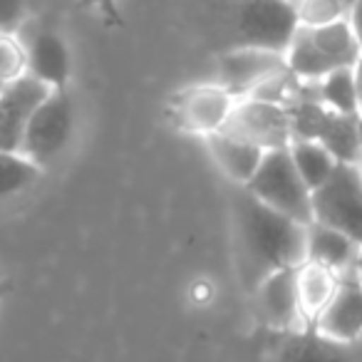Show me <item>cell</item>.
Returning <instances> with one entry per match:
<instances>
[{"label": "cell", "instance_id": "cell-1", "mask_svg": "<svg viewBox=\"0 0 362 362\" xmlns=\"http://www.w3.org/2000/svg\"><path fill=\"white\" fill-rule=\"evenodd\" d=\"M231 187L233 251L241 283L251 293L266 276L305 261L308 226L263 204L246 187Z\"/></svg>", "mask_w": 362, "mask_h": 362}, {"label": "cell", "instance_id": "cell-2", "mask_svg": "<svg viewBox=\"0 0 362 362\" xmlns=\"http://www.w3.org/2000/svg\"><path fill=\"white\" fill-rule=\"evenodd\" d=\"M226 28L228 47H263L286 55L300 21L296 0H228Z\"/></svg>", "mask_w": 362, "mask_h": 362}, {"label": "cell", "instance_id": "cell-3", "mask_svg": "<svg viewBox=\"0 0 362 362\" xmlns=\"http://www.w3.org/2000/svg\"><path fill=\"white\" fill-rule=\"evenodd\" d=\"M77 127V107L70 90H50L25 122L21 151L47 169L70 146Z\"/></svg>", "mask_w": 362, "mask_h": 362}, {"label": "cell", "instance_id": "cell-4", "mask_svg": "<svg viewBox=\"0 0 362 362\" xmlns=\"http://www.w3.org/2000/svg\"><path fill=\"white\" fill-rule=\"evenodd\" d=\"M246 189L276 211L296 218L300 223H313V192L298 174L291 149L266 151L261 166L246 184Z\"/></svg>", "mask_w": 362, "mask_h": 362}, {"label": "cell", "instance_id": "cell-5", "mask_svg": "<svg viewBox=\"0 0 362 362\" xmlns=\"http://www.w3.org/2000/svg\"><path fill=\"white\" fill-rule=\"evenodd\" d=\"M313 221L337 228L362 246V176L357 164H337L330 179L313 192Z\"/></svg>", "mask_w": 362, "mask_h": 362}, {"label": "cell", "instance_id": "cell-6", "mask_svg": "<svg viewBox=\"0 0 362 362\" xmlns=\"http://www.w3.org/2000/svg\"><path fill=\"white\" fill-rule=\"evenodd\" d=\"M236 102L238 100L223 85L206 82V85H192L176 92L169 112L174 115V124L181 132L209 136L226 127Z\"/></svg>", "mask_w": 362, "mask_h": 362}, {"label": "cell", "instance_id": "cell-7", "mask_svg": "<svg viewBox=\"0 0 362 362\" xmlns=\"http://www.w3.org/2000/svg\"><path fill=\"white\" fill-rule=\"evenodd\" d=\"M223 129L253 141L266 151L286 149L293 141V122L288 107L256 100V97L238 100Z\"/></svg>", "mask_w": 362, "mask_h": 362}, {"label": "cell", "instance_id": "cell-8", "mask_svg": "<svg viewBox=\"0 0 362 362\" xmlns=\"http://www.w3.org/2000/svg\"><path fill=\"white\" fill-rule=\"evenodd\" d=\"M283 70H288L286 55L263 47H228L216 57V82L226 87L236 100L251 97L256 87Z\"/></svg>", "mask_w": 362, "mask_h": 362}, {"label": "cell", "instance_id": "cell-9", "mask_svg": "<svg viewBox=\"0 0 362 362\" xmlns=\"http://www.w3.org/2000/svg\"><path fill=\"white\" fill-rule=\"evenodd\" d=\"M296 268H283V271L271 273L251 291L253 305H256L263 325H268L271 330L286 332V335L308 330L305 320H303L300 300H298Z\"/></svg>", "mask_w": 362, "mask_h": 362}, {"label": "cell", "instance_id": "cell-10", "mask_svg": "<svg viewBox=\"0 0 362 362\" xmlns=\"http://www.w3.org/2000/svg\"><path fill=\"white\" fill-rule=\"evenodd\" d=\"M47 92H50V87H45L30 75L0 87V149L21 151L28 117L45 100Z\"/></svg>", "mask_w": 362, "mask_h": 362}, {"label": "cell", "instance_id": "cell-11", "mask_svg": "<svg viewBox=\"0 0 362 362\" xmlns=\"http://www.w3.org/2000/svg\"><path fill=\"white\" fill-rule=\"evenodd\" d=\"M313 330L340 345H350L362 337V286L355 273L342 276L335 298L317 317Z\"/></svg>", "mask_w": 362, "mask_h": 362}, {"label": "cell", "instance_id": "cell-12", "mask_svg": "<svg viewBox=\"0 0 362 362\" xmlns=\"http://www.w3.org/2000/svg\"><path fill=\"white\" fill-rule=\"evenodd\" d=\"M28 75L50 90H70L72 55L65 37L55 30H42L28 45Z\"/></svg>", "mask_w": 362, "mask_h": 362}, {"label": "cell", "instance_id": "cell-13", "mask_svg": "<svg viewBox=\"0 0 362 362\" xmlns=\"http://www.w3.org/2000/svg\"><path fill=\"white\" fill-rule=\"evenodd\" d=\"M204 141H206L214 164L236 187H246L258 171V166H261L263 156H266V149H261L258 144L231 134L226 129L204 136Z\"/></svg>", "mask_w": 362, "mask_h": 362}, {"label": "cell", "instance_id": "cell-14", "mask_svg": "<svg viewBox=\"0 0 362 362\" xmlns=\"http://www.w3.org/2000/svg\"><path fill=\"white\" fill-rule=\"evenodd\" d=\"M360 243L332 226L320 221L308 223L305 236V261L320 263V266L335 271L337 276H347L355 271L357 256H360Z\"/></svg>", "mask_w": 362, "mask_h": 362}, {"label": "cell", "instance_id": "cell-15", "mask_svg": "<svg viewBox=\"0 0 362 362\" xmlns=\"http://www.w3.org/2000/svg\"><path fill=\"white\" fill-rule=\"evenodd\" d=\"M342 276L335 271L320 266V263L303 261L296 268V283H298V300H300L303 320L308 327H315L317 317L322 315L330 300L335 298L337 288H340Z\"/></svg>", "mask_w": 362, "mask_h": 362}, {"label": "cell", "instance_id": "cell-16", "mask_svg": "<svg viewBox=\"0 0 362 362\" xmlns=\"http://www.w3.org/2000/svg\"><path fill=\"white\" fill-rule=\"evenodd\" d=\"M360 119L362 117L337 115V112L327 110V117L320 127L317 141H322L340 164H357L362 159Z\"/></svg>", "mask_w": 362, "mask_h": 362}, {"label": "cell", "instance_id": "cell-17", "mask_svg": "<svg viewBox=\"0 0 362 362\" xmlns=\"http://www.w3.org/2000/svg\"><path fill=\"white\" fill-rule=\"evenodd\" d=\"M288 149H291L293 164H296L298 174L303 176V181L308 184L310 192L320 189L332 176V171L337 169V164H340L330 154V149L317 139H293Z\"/></svg>", "mask_w": 362, "mask_h": 362}, {"label": "cell", "instance_id": "cell-18", "mask_svg": "<svg viewBox=\"0 0 362 362\" xmlns=\"http://www.w3.org/2000/svg\"><path fill=\"white\" fill-rule=\"evenodd\" d=\"M281 362H347V352L345 345L327 340L308 327V330L288 332V345Z\"/></svg>", "mask_w": 362, "mask_h": 362}, {"label": "cell", "instance_id": "cell-19", "mask_svg": "<svg viewBox=\"0 0 362 362\" xmlns=\"http://www.w3.org/2000/svg\"><path fill=\"white\" fill-rule=\"evenodd\" d=\"M42 166L18 149H0V202L25 194L42 179Z\"/></svg>", "mask_w": 362, "mask_h": 362}, {"label": "cell", "instance_id": "cell-20", "mask_svg": "<svg viewBox=\"0 0 362 362\" xmlns=\"http://www.w3.org/2000/svg\"><path fill=\"white\" fill-rule=\"evenodd\" d=\"M315 92L320 105L337 115L360 117L357 105V85H355V67H340L315 82Z\"/></svg>", "mask_w": 362, "mask_h": 362}, {"label": "cell", "instance_id": "cell-21", "mask_svg": "<svg viewBox=\"0 0 362 362\" xmlns=\"http://www.w3.org/2000/svg\"><path fill=\"white\" fill-rule=\"evenodd\" d=\"M296 11L303 28L330 25L350 16V8L342 0H296Z\"/></svg>", "mask_w": 362, "mask_h": 362}, {"label": "cell", "instance_id": "cell-22", "mask_svg": "<svg viewBox=\"0 0 362 362\" xmlns=\"http://www.w3.org/2000/svg\"><path fill=\"white\" fill-rule=\"evenodd\" d=\"M28 75V45L18 35L0 33V87L11 85Z\"/></svg>", "mask_w": 362, "mask_h": 362}, {"label": "cell", "instance_id": "cell-23", "mask_svg": "<svg viewBox=\"0 0 362 362\" xmlns=\"http://www.w3.org/2000/svg\"><path fill=\"white\" fill-rule=\"evenodd\" d=\"M28 16V0H0V33L18 35Z\"/></svg>", "mask_w": 362, "mask_h": 362}, {"label": "cell", "instance_id": "cell-24", "mask_svg": "<svg viewBox=\"0 0 362 362\" xmlns=\"http://www.w3.org/2000/svg\"><path fill=\"white\" fill-rule=\"evenodd\" d=\"M85 6L95 8L102 16V21L110 28H122L124 25V16H122L119 0H85Z\"/></svg>", "mask_w": 362, "mask_h": 362}, {"label": "cell", "instance_id": "cell-25", "mask_svg": "<svg viewBox=\"0 0 362 362\" xmlns=\"http://www.w3.org/2000/svg\"><path fill=\"white\" fill-rule=\"evenodd\" d=\"M347 21H350L352 30H355L357 40H360V47H362V0H357L355 6H352L350 16H347Z\"/></svg>", "mask_w": 362, "mask_h": 362}, {"label": "cell", "instance_id": "cell-26", "mask_svg": "<svg viewBox=\"0 0 362 362\" xmlns=\"http://www.w3.org/2000/svg\"><path fill=\"white\" fill-rule=\"evenodd\" d=\"M355 85H357V105H360V117H362V57L355 65Z\"/></svg>", "mask_w": 362, "mask_h": 362}, {"label": "cell", "instance_id": "cell-27", "mask_svg": "<svg viewBox=\"0 0 362 362\" xmlns=\"http://www.w3.org/2000/svg\"><path fill=\"white\" fill-rule=\"evenodd\" d=\"M355 278L360 281V286H362V248H360V256H357V263H355Z\"/></svg>", "mask_w": 362, "mask_h": 362}, {"label": "cell", "instance_id": "cell-28", "mask_svg": "<svg viewBox=\"0 0 362 362\" xmlns=\"http://www.w3.org/2000/svg\"><path fill=\"white\" fill-rule=\"evenodd\" d=\"M342 3H345V6H347V8H350V11H352V6H355L357 0H342Z\"/></svg>", "mask_w": 362, "mask_h": 362}, {"label": "cell", "instance_id": "cell-29", "mask_svg": "<svg viewBox=\"0 0 362 362\" xmlns=\"http://www.w3.org/2000/svg\"><path fill=\"white\" fill-rule=\"evenodd\" d=\"M357 169H360V176H362V159L357 161Z\"/></svg>", "mask_w": 362, "mask_h": 362}, {"label": "cell", "instance_id": "cell-30", "mask_svg": "<svg viewBox=\"0 0 362 362\" xmlns=\"http://www.w3.org/2000/svg\"><path fill=\"white\" fill-rule=\"evenodd\" d=\"M360 136H362V119H360Z\"/></svg>", "mask_w": 362, "mask_h": 362}, {"label": "cell", "instance_id": "cell-31", "mask_svg": "<svg viewBox=\"0 0 362 362\" xmlns=\"http://www.w3.org/2000/svg\"><path fill=\"white\" fill-rule=\"evenodd\" d=\"M0 291H3V286H0Z\"/></svg>", "mask_w": 362, "mask_h": 362}]
</instances>
